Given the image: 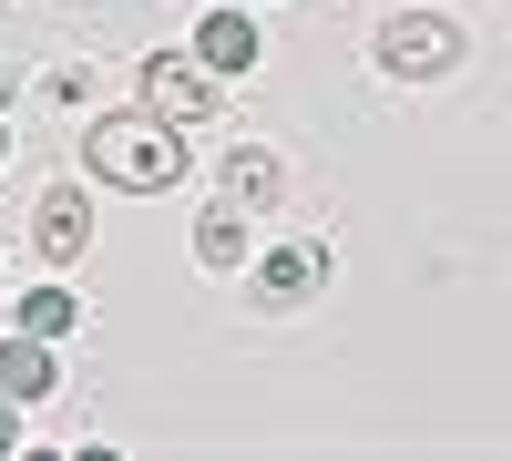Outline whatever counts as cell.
Returning <instances> with one entry per match:
<instances>
[{
    "instance_id": "cell-1",
    "label": "cell",
    "mask_w": 512,
    "mask_h": 461,
    "mask_svg": "<svg viewBox=\"0 0 512 461\" xmlns=\"http://www.w3.org/2000/svg\"><path fill=\"white\" fill-rule=\"evenodd\" d=\"M82 164H93L103 185H123V195H164V185L185 175V134H175L154 103H134V113H93V123H82Z\"/></svg>"
},
{
    "instance_id": "cell-2",
    "label": "cell",
    "mask_w": 512,
    "mask_h": 461,
    "mask_svg": "<svg viewBox=\"0 0 512 461\" xmlns=\"http://www.w3.org/2000/svg\"><path fill=\"white\" fill-rule=\"evenodd\" d=\"M461 62V21L441 11H400V21H379V72H400V82H441Z\"/></svg>"
},
{
    "instance_id": "cell-3",
    "label": "cell",
    "mask_w": 512,
    "mask_h": 461,
    "mask_svg": "<svg viewBox=\"0 0 512 461\" xmlns=\"http://www.w3.org/2000/svg\"><path fill=\"white\" fill-rule=\"evenodd\" d=\"M216 93H226V82L205 72L195 52H154V62H144V103H154L164 123H205V113H216Z\"/></svg>"
},
{
    "instance_id": "cell-4",
    "label": "cell",
    "mask_w": 512,
    "mask_h": 461,
    "mask_svg": "<svg viewBox=\"0 0 512 461\" xmlns=\"http://www.w3.org/2000/svg\"><path fill=\"white\" fill-rule=\"evenodd\" d=\"M256 52H267V41H256V21H246V11H205V21H195V62L216 72V82L256 72Z\"/></svg>"
},
{
    "instance_id": "cell-5",
    "label": "cell",
    "mask_w": 512,
    "mask_h": 461,
    "mask_svg": "<svg viewBox=\"0 0 512 461\" xmlns=\"http://www.w3.org/2000/svg\"><path fill=\"white\" fill-rule=\"evenodd\" d=\"M0 390H11L21 410H31V400H52V390H62V369H52V339L11 328V339H0Z\"/></svg>"
},
{
    "instance_id": "cell-6",
    "label": "cell",
    "mask_w": 512,
    "mask_h": 461,
    "mask_svg": "<svg viewBox=\"0 0 512 461\" xmlns=\"http://www.w3.org/2000/svg\"><path fill=\"white\" fill-rule=\"evenodd\" d=\"M31 246H41L52 267H72L82 246H93V216H82V195H72V185H52V195H41V226H31Z\"/></svg>"
},
{
    "instance_id": "cell-7",
    "label": "cell",
    "mask_w": 512,
    "mask_h": 461,
    "mask_svg": "<svg viewBox=\"0 0 512 461\" xmlns=\"http://www.w3.org/2000/svg\"><path fill=\"white\" fill-rule=\"evenodd\" d=\"M226 205H236V216H267V205H277V154H226Z\"/></svg>"
},
{
    "instance_id": "cell-8",
    "label": "cell",
    "mask_w": 512,
    "mask_h": 461,
    "mask_svg": "<svg viewBox=\"0 0 512 461\" xmlns=\"http://www.w3.org/2000/svg\"><path fill=\"white\" fill-rule=\"evenodd\" d=\"M318 277H328V257H318V246H277V257L256 267V287H267V298H308Z\"/></svg>"
},
{
    "instance_id": "cell-9",
    "label": "cell",
    "mask_w": 512,
    "mask_h": 461,
    "mask_svg": "<svg viewBox=\"0 0 512 461\" xmlns=\"http://www.w3.org/2000/svg\"><path fill=\"white\" fill-rule=\"evenodd\" d=\"M11 318H21V328H31V339H62V328H72V318H82V298H72V287H31V298H21V308H11Z\"/></svg>"
},
{
    "instance_id": "cell-10",
    "label": "cell",
    "mask_w": 512,
    "mask_h": 461,
    "mask_svg": "<svg viewBox=\"0 0 512 461\" xmlns=\"http://www.w3.org/2000/svg\"><path fill=\"white\" fill-rule=\"evenodd\" d=\"M195 257L205 267H246V216H236V205H216V216L195 226Z\"/></svg>"
},
{
    "instance_id": "cell-11",
    "label": "cell",
    "mask_w": 512,
    "mask_h": 461,
    "mask_svg": "<svg viewBox=\"0 0 512 461\" xmlns=\"http://www.w3.org/2000/svg\"><path fill=\"white\" fill-rule=\"evenodd\" d=\"M11 451H21V400L0 390V461H11Z\"/></svg>"
},
{
    "instance_id": "cell-12",
    "label": "cell",
    "mask_w": 512,
    "mask_h": 461,
    "mask_svg": "<svg viewBox=\"0 0 512 461\" xmlns=\"http://www.w3.org/2000/svg\"><path fill=\"white\" fill-rule=\"evenodd\" d=\"M0 154H11V134H0Z\"/></svg>"
}]
</instances>
